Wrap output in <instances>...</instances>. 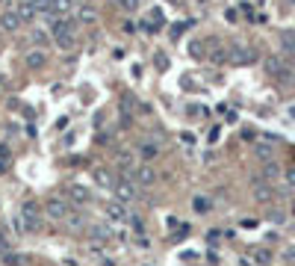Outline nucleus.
Returning <instances> with one entry per match:
<instances>
[{
	"instance_id": "1",
	"label": "nucleus",
	"mask_w": 295,
	"mask_h": 266,
	"mask_svg": "<svg viewBox=\"0 0 295 266\" xmlns=\"http://www.w3.org/2000/svg\"><path fill=\"white\" fill-rule=\"evenodd\" d=\"M21 216H24V231H39L42 228V216H39V204L35 201H24Z\"/></svg>"
},
{
	"instance_id": "2",
	"label": "nucleus",
	"mask_w": 295,
	"mask_h": 266,
	"mask_svg": "<svg viewBox=\"0 0 295 266\" xmlns=\"http://www.w3.org/2000/svg\"><path fill=\"white\" fill-rule=\"evenodd\" d=\"M118 109H121V116H124V119H133L136 112H145V106H142V104L136 101V95H130V92H124V95H121Z\"/></svg>"
},
{
	"instance_id": "3",
	"label": "nucleus",
	"mask_w": 295,
	"mask_h": 266,
	"mask_svg": "<svg viewBox=\"0 0 295 266\" xmlns=\"http://www.w3.org/2000/svg\"><path fill=\"white\" fill-rule=\"evenodd\" d=\"M113 189H115V201H121V204L133 201V198H136V193H139V186H136V183H130V180H118Z\"/></svg>"
},
{
	"instance_id": "4",
	"label": "nucleus",
	"mask_w": 295,
	"mask_h": 266,
	"mask_svg": "<svg viewBox=\"0 0 295 266\" xmlns=\"http://www.w3.org/2000/svg\"><path fill=\"white\" fill-rule=\"evenodd\" d=\"M266 71L272 74V77H280V80H286L289 74H292V71H289V65H286L280 56H266Z\"/></svg>"
},
{
	"instance_id": "5",
	"label": "nucleus",
	"mask_w": 295,
	"mask_h": 266,
	"mask_svg": "<svg viewBox=\"0 0 295 266\" xmlns=\"http://www.w3.org/2000/svg\"><path fill=\"white\" fill-rule=\"evenodd\" d=\"M257 56H254V51L251 48H239V45H233L230 51H228V62H233V65H245V62H254Z\"/></svg>"
},
{
	"instance_id": "6",
	"label": "nucleus",
	"mask_w": 295,
	"mask_h": 266,
	"mask_svg": "<svg viewBox=\"0 0 295 266\" xmlns=\"http://www.w3.org/2000/svg\"><path fill=\"white\" fill-rule=\"evenodd\" d=\"M106 216L113 219V222H130V210H127V204H121V201H109V204H106Z\"/></svg>"
},
{
	"instance_id": "7",
	"label": "nucleus",
	"mask_w": 295,
	"mask_h": 266,
	"mask_svg": "<svg viewBox=\"0 0 295 266\" xmlns=\"http://www.w3.org/2000/svg\"><path fill=\"white\" fill-rule=\"evenodd\" d=\"M45 213H48L50 219H65V216H68V204H65L62 198H50V201L45 204Z\"/></svg>"
},
{
	"instance_id": "8",
	"label": "nucleus",
	"mask_w": 295,
	"mask_h": 266,
	"mask_svg": "<svg viewBox=\"0 0 295 266\" xmlns=\"http://www.w3.org/2000/svg\"><path fill=\"white\" fill-rule=\"evenodd\" d=\"M133 180H136L139 186H142V183L148 186V183H154V180H157V172H154L151 166H136V169H133Z\"/></svg>"
},
{
	"instance_id": "9",
	"label": "nucleus",
	"mask_w": 295,
	"mask_h": 266,
	"mask_svg": "<svg viewBox=\"0 0 295 266\" xmlns=\"http://www.w3.org/2000/svg\"><path fill=\"white\" fill-rule=\"evenodd\" d=\"M9 9H12L18 18H21V24L35 18V6H33V3H9Z\"/></svg>"
},
{
	"instance_id": "10",
	"label": "nucleus",
	"mask_w": 295,
	"mask_h": 266,
	"mask_svg": "<svg viewBox=\"0 0 295 266\" xmlns=\"http://www.w3.org/2000/svg\"><path fill=\"white\" fill-rule=\"evenodd\" d=\"M74 18H77V24H95L98 21V9L86 3V6H80L77 12H74Z\"/></svg>"
},
{
	"instance_id": "11",
	"label": "nucleus",
	"mask_w": 295,
	"mask_h": 266,
	"mask_svg": "<svg viewBox=\"0 0 295 266\" xmlns=\"http://www.w3.org/2000/svg\"><path fill=\"white\" fill-rule=\"evenodd\" d=\"M24 62H27V68H45V62H48V53H45V51H27Z\"/></svg>"
},
{
	"instance_id": "12",
	"label": "nucleus",
	"mask_w": 295,
	"mask_h": 266,
	"mask_svg": "<svg viewBox=\"0 0 295 266\" xmlns=\"http://www.w3.org/2000/svg\"><path fill=\"white\" fill-rule=\"evenodd\" d=\"M0 27H3L6 33H15V30L21 27V18H18V15H15L12 9H6L3 15H0Z\"/></svg>"
},
{
	"instance_id": "13",
	"label": "nucleus",
	"mask_w": 295,
	"mask_h": 266,
	"mask_svg": "<svg viewBox=\"0 0 295 266\" xmlns=\"http://www.w3.org/2000/svg\"><path fill=\"white\" fill-rule=\"evenodd\" d=\"M95 183L103 186V189H113L115 186V177H113V172H109V169H95Z\"/></svg>"
},
{
	"instance_id": "14",
	"label": "nucleus",
	"mask_w": 295,
	"mask_h": 266,
	"mask_svg": "<svg viewBox=\"0 0 295 266\" xmlns=\"http://www.w3.org/2000/svg\"><path fill=\"white\" fill-rule=\"evenodd\" d=\"M89 237H92V240H98V243H106L109 237H113V231H109V225H103V222H100V225H92V228H89Z\"/></svg>"
},
{
	"instance_id": "15",
	"label": "nucleus",
	"mask_w": 295,
	"mask_h": 266,
	"mask_svg": "<svg viewBox=\"0 0 295 266\" xmlns=\"http://www.w3.org/2000/svg\"><path fill=\"white\" fill-rule=\"evenodd\" d=\"M254 154L260 157V160H266V163H272V154H275V145H269V142H257V145H254Z\"/></svg>"
},
{
	"instance_id": "16",
	"label": "nucleus",
	"mask_w": 295,
	"mask_h": 266,
	"mask_svg": "<svg viewBox=\"0 0 295 266\" xmlns=\"http://www.w3.org/2000/svg\"><path fill=\"white\" fill-rule=\"evenodd\" d=\"M157 154H160V145H154V142H142L139 145V157L142 160H154Z\"/></svg>"
},
{
	"instance_id": "17",
	"label": "nucleus",
	"mask_w": 295,
	"mask_h": 266,
	"mask_svg": "<svg viewBox=\"0 0 295 266\" xmlns=\"http://www.w3.org/2000/svg\"><path fill=\"white\" fill-rule=\"evenodd\" d=\"M254 198H257V201H269V198H272V186L254 180Z\"/></svg>"
},
{
	"instance_id": "18",
	"label": "nucleus",
	"mask_w": 295,
	"mask_h": 266,
	"mask_svg": "<svg viewBox=\"0 0 295 266\" xmlns=\"http://www.w3.org/2000/svg\"><path fill=\"white\" fill-rule=\"evenodd\" d=\"M251 263H257V266L272 263V251H269V248H254V251H251Z\"/></svg>"
},
{
	"instance_id": "19",
	"label": "nucleus",
	"mask_w": 295,
	"mask_h": 266,
	"mask_svg": "<svg viewBox=\"0 0 295 266\" xmlns=\"http://www.w3.org/2000/svg\"><path fill=\"white\" fill-rule=\"evenodd\" d=\"M68 195H71V201H77V204H89V201H92V195L86 193L83 186H71V189H68Z\"/></svg>"
},
{
	"instance_id": "20",
	"label": "nucleus",
	"mask_w": 295,
	"mask_h": 266,
	"mask_svg": "<svg viewBox=\"0 0 295 266\" xmlns=\"http://www.w3.org/2000/svg\"><path fill=\"white\" fill-rule=\"evenodd\" d=\"M280 45H283L286 53L295 51V33H292V30H283V33H280Z\"/></svg>"
},
{
	"instance_id": "21",
	"label": "nucleus",
	"mask_w": 295,
	"mask_h": 266,
	"mask_svg": "<svg viewBox=\"0 0 295 266\" xmlns=\"http://www.w3.org/2000/svg\"><path fill=\"white\" fill-rule=\"evenodd\" d=\"M118 169H124V172H133V169H136V160H133L130 151H124V154L118 157Z\"/></svg>"
},
{
	"instance_id": "22",
	"label": "nucleus",
	"mask_w": 295,
	"mask_h": 266,
	"mask_svg": "<svg viewBox=\"0 0 295 266\" xmlns=\"http://www.w3.org/2000/svg\"><path fill=\"white\" fill-rule=\"evenodd\" d=\"M65 222H68V228H74V231H77V228H83V216H80V213H68Z\"/></svg>"
},
{
	"instance_id": "23",
	"label": "nucleus",
	"mask_w": 295,
	"mask_h": 266,
	"mask_svg": "<svg viewBox=\"0 0 295 266\" xmlns=\"http://www.w3.org/2000/svg\"><path fill=\"white\" fill-rule=\"evenodd\" d=\"M30 39H33L35 45H45V42H48V33H45V30H33V33H30Z\"/></svg>"
},
{
	"instance_id": "24",
	"label": "nucleus",
	"mask_w": 295,
	"mask_h": 266,
	"mask_svg": "<svg viewBox=\"0 0 295 266\" xmlns=\"http://www.w3.org/2000/svg\"><path fill=\"white\" fill-rule=\"evenodd\" d=\"M56 42H59V48H71V42H74V33H62V35H56Z\"/></svg>"
},
{
	"instance_id": "25",
	"label": "nucleus",
	"mask_w": 295,
	"mask_h": 266,
	"mask_svg": "<svg viewBox=\"0 0 295 266\" xmlns=\"http://www.w3.org/2000/svg\"><path fill=\"white\" fill-rule=\"evenodd\" d=\"M189 53L192 56H204V42H192L189 45Z\"/></svg>"
},
{
	"instance_id": "26",
	"label": "nucleus",
	"mask_w": 295,
	"mask_h": 266,
	"mask_svg": "<svg viewBox=\"0 0 295 266\" xmlns=\"http://www.w3.org/2000/svg\"><path fill=\"white\" fill-rule=\"evenodd\" d=\"M263 175L266 177H278V163H266L263 166Z\"/></svg>"
},
{
	"instance_id": "27",
	"label": "nucleus",
	"mask_w": 295,
	"mask_h": 266,
	"mask_svg": "<svg viewBox=\"0 0 295 266\" xmlns=\"http://www.w3.org/2000/svg\"><path fill=\"white\" fill-rule=\"evenodd\" d=\"M154 62H157V68H160V71H165V68H168V59H165V53H157V56H154Z\"/></svg>"
},
{
	"instance_id": "28",
	"label": "nucleus",
	"mask_w": 295,
	"mask_h": 266,
	"mask_svg": "<svg viewBox=\"0 0 295 266\" xmlns=\"http://www.w3.org/2000/svg\"><path fill=\"white\" fill-rule=\"evenodd\" d=\"M9 243H12V240H9V234H6V231H0V251H6V248H9Z\"/></svg>"
},
{
	"instance_id": "29",
	"label": "nucleus",
	"mask_w": 295,
	"mask_h": 266,
	"mask_svg": "<svg viewBox=\"0 0 295 266\" xmlns=\"http://www.w3.org/2000/svg\"><path fill=\"white\" fill-rule=\"evenodd\" d=\"M6 263H9V266H21L24 257H21V254H6Z\"/></svg>"
},
{
	"instance_id": "30",
	"label": "nucleus",
	"mask_w": 295,
	"mask_h": 266,
	"mask_svg": "<svg viewBox=\"0 0 295 266\" xmlns=\"http://www.w3.org/2000/svg\"><path fill=\"white\" fill-rule=\"evenodd\" d=\"M121 6H124V12H136V6H139V3H136V0H124Z\"/></svg>"
},
{
	"instance_id": "31",
	"label": "nucleus",
	"mask_w": 295,
	"mask_h": 266,
	"mask_svg": "<svg viewBox=\"0 0 295 266\" xmlns=\"http://www.w3.org/2000/svg\"><path fill=\"white\" fill-rule=\"evenodd\" d=\"M183 30H186V24H174V27H171V35H174V39H177V35H180Z\"/></svg>"
},
{
	"instance_id": "32",
	"label": "nucleus",
	"mask_w": 295,
	"mask_h": 266,
	"mask_svg": "<svg viewBox=\"0 0 295 266\" xmlns=\"http://www.w3.org/2000/svg\"><path fill=\"white\" fill-rule=\"evenodd\" d=\"M210 207V201H204V198H195V210H207Z\"/></svg>"
},
{
	"instance_id": "33",
	"label": "nucleus",
	"mask_w": 295,
	"mask_h": 266,
	"mask_svg": "<svg viewBox=\"0 0 295 266\" xmlns=\"http://www.w3.org/2000/svg\"><path fill=\"white\" fill-rule=\"evenodd\" d=\"M0 160H3V163L9 160V148H6V145H0Z\"/></svg>"
},
{
	"instance_id": "34",
	"label": "nucleus",
	"mask_w": 295,
	"mask_h": 266,
	"mask_svg": "<svg viewBox=\"0 0 295 266\" xmlns=\"http://www.w3.org/2000/svg\"><path fill=\"white\" fill-rule=\"evenodd\" d=\"M121 27H124V33H136V24H133V21H124Z\"/></svg>"
},
{
	"instance_id": "35",
	"label": "nucleus",
	"mask_w": 295,
	"mask_h": 266,
	"mask_svg": "<svg viewBox=\"0 0 295 266\" xmlns=\"http://www.w3.org/2000/svg\"><path fill=\"white\" fill-rule=\"evenodd\" d=\"M3 172H6V163H3V160H0V175H3Z\"/></svg>"
}]
</instances>
